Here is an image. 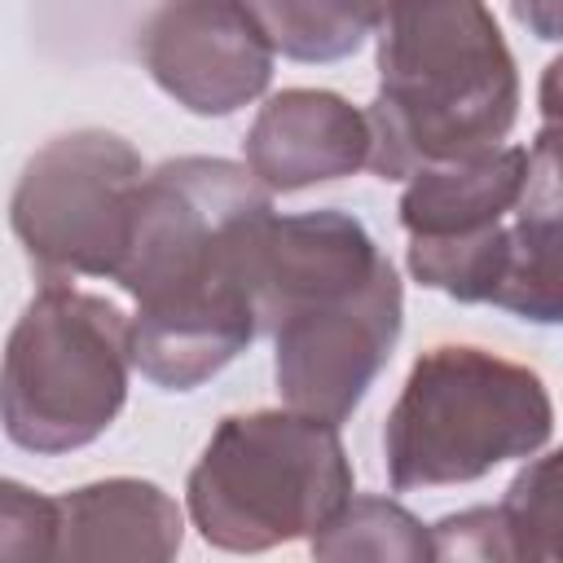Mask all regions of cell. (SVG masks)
<instances>
[{
	"label": "cell",
	"mask_w": 563,
	"mask_h": 563,
	"mask_svg": "<svg viewBox=\"0 0 563 563\" xmlns=\"http://www.w3.org/2000/svg\"><path fill=\"white\" fill-rule=\"evenodd\" d=\"M128 317L70 282H44L0 356V427L26 453H70L106 435L128 400Z\"/></svg>",
	"instance_id": "7"
},
{
	"label": "cell",
	"mask_w": 563,
	"mask_h": 563,
	"mask_svg": "<svg viewBox=\"0 0 563 563\" xmlns=\"http://www.w3.org/2000/svg\"><path fill=\"white\" fill-rule=\"evenodd\" d=\"M554 471L559 457L545 453L532 466L515 475L506 497L497 501L501 532L510 545V559H554L559 554V501H554Z\"/></svg>",
	"instance_id": "14"
},
{
	"label": "cell",
	"mask_w": 563,
	"mask_h": 563,
	"mask_svg": "<svg viewBox=\"0 0 563 563\" xmlns=\"http://www.w3.org/2000/svg\"><path fill=\"white\" fill-rule=\"evenodd\" d=\"M515 4V18L523 26H532L541 40H554L559 35V22H554V0H510Z\"/></svg>",
	"instance_id": "17"
},
{
	"label": "cell",
	"mask_w": 563,
	"mask_h": 563,
	"mask_svg": "<svg viewBox=\"0 0 563 563\" xmlns=\"http://www.w3.org/2000/svg\"><path fill=\"white\" fill-rule=\"evenodd\" d=\"M273 53L290 62L352 57L378 26L383 0H246Z\"/></svg>",
	"instance_id": "12"
},
{
	"label": "cell",
	"mask_w": 563,
	"mask_h": 563,
	"mask_svg": "<svg viewBox=\"0 0 563 563\" xmlns=\"http://www.w3.org/2000/svg\"><path fill=\"white\" fill-rule=\"evenodd\" d=\"M554 435V405L537 369L488 347L422 352L387 409L383 462L396 493L471 484L501 462L532 457Z\"/></svg>",
	"instance_id": "5"
},
{
	"label": "cell",
	"mask_w": 563,
	"mask_h": 563,
	"mask_svg": "<svg viewBox=\"0 0 563 563\" xmlns=\"http://www.w3.org/2000/svg\"><path fill=\"white\" fill-rule=\"evenodd\" d=\"M413 282L457 303H493L519 321L554 325L559 286V154L545 128L537 145H497L409 176L400 194Z\"/></svg>",
	"instance_id": "3"
},
{
	"label": "cell",
	"mask_w": 563,
	"mask_h": 563,
	"mask_svg": "<svg viewBox=\"0 0 563 563\" xmlns=\"http://www.w3.org/2000/svg\"><path fill=\"white\" fill-rule=\"evenodd\" d=\"M136 48L150 79L202 119L251 106L273 79V44L246 0H163Z\"/></svg>",
	"instance_id": "9"
},
{
	"label": "cell",
	"mask_w": 563,
	"mask_h": 563,
	"mask_svg": "<svg viewBox=\"0 0 563 563\" xmlns=\"http://www.w3.org/2000/svg\"><path fill=\"white\" fill-rule=\"evenodd\" d=\"M273 194L246 163L185 154L145 172L132 207L119 282L132 365L163 391H194L251 347L255 255Z\"/></svg>",
	"instance_id": "1"
},
{
	"label": "cell",
	"mask_w": 563,
	"mask_h": 563,
	"mask_svg": "<svg viewBox=\"0 0 563 563\" xmlns=\"http://www.w3.org/2000/svg\"><path fill=\"white\" fill-rule=\"evenodd\" d=\"M369 167L409 180L422 167L506 145L519 70L488 0H383Z\"/></svg>",
	"instance_id": "4"
},
{
	"label": "cell",
	"mask_w": 563,
	"mask_h": 563,
	"mask_svg": "<svg viewBox=\"0 0 563 563\" xmlns=\"http://www.w3.org/2000/svg\"><path fill=\"white\" fill-rule=\"evenodd\" d=\"M352 493L339 427L295 409L220 418L185 479L198 537L233 554L312 537Z\"/></svg>",
	"instance_id": "6"
},
{
	"label": "cell",
	"mask_w": 563,
	"mask_h": 563,
	"mask_svg": "<svg viewBox=\"0 0 563 563\" xmlns=\"http://www.w3.org/2000/svg\"><path fill=\"white\" fill-rule=\"evenodd\" d=\"M242 150L268 194H295L369 167V119L339 92L282 88L260 106Z\"/></svg>",
	"instance_id": "10"
},
{
	"label": "cell",
	"mask_w": 563,
	"mask_h": 563,
	"mask_svg": "<svg viewBox=\"0 0 563 563\" xmlns=\"http://www.w3.org/2000/svg\"><path fill=\"white\" fill-rule=\"evenodd\" d=\"M57 541V497L0 475V563L48 559Z\"/></svg>",
	"instance_id": "15"
},
{
	"label": "cell",
	"mask_w": 563,
	"mask_h": 563,
	"mask_svg": "<svg viewBox=\"0 0 563 563\" xmlns=\"http://www.w3.org/2000/svg\"><path fill=\"white\" fill-rule=\"evenodd\" d=\"M435 559H510L497 506H471L462 515H444L431 528Z\"/></svg>",
	"instance_id": "16"
},
{
	"label": "cell",
	"mask_w": 563,
	"mask_h": 563,
	"mask_svg": "<svg viewBox=\"0 0 563 563\" xmlns=\"http://www.w3.org/2000/svg\"><path fill=\"white\" fill-rule=\"evenodd\" d=\"M308 550L325 563H347V559L422 563V559H435L431 528H422V519L391 497H347L308 537Z\"/></svg>",
	"instance_id": "13"
},
{
	"label": "cell",
	"mask_w": 563,
	"mask_h": 563,
	"mask_svg": "<svg viewBox=\"0 0 563 563\" xmlns=\"http://www.w3.org/2000/svg\"><path fill=\"white\" fill-rule=\"evenodd\" d=\"M185 519L172 493L150 479L114 475L57 497L53 559H141L163 563L180 550Z\"/></svg>",
	"instance_id": "11"
},
{
	"label": "cell",
	"mask_w": 563,
	"mask_h": 563,
	"mask_svg": "<svg viewBox=\"0 0 563 563\" xmlns=\"http://www.w3.org/2000/svg\"><path fill=\"white\" fill-rule=\"evenodd\" d=\"M141 180V154L106 128H79L35 150L9 198V224L31 268L44 282L114 277Z\"/></svg>",
	"instance_id": "8"
},
{
	"label": "cell",
	"mask_w": 563,
	"mask_h": 563,
	"mask_svg": "<svg viewBox=\"0 0 563 563\" xmlns=\"http://www.w3.org/2000/svg\"><path fill=\"white\" fill-rule=\"evenodd\" d=\"M405 325V290L369 229L334 207L273 216L255 255V330L295 413L343 427Z\"/></svg>",
	"instance_id": "2"
}]
</instances>
